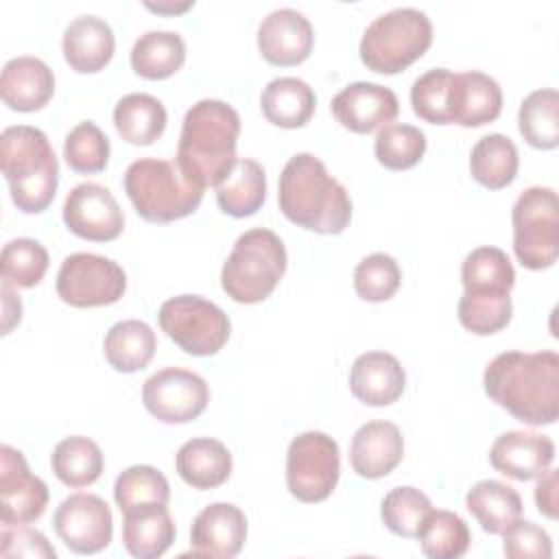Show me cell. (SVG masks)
Here are the masks:
<instances>
[{
	"label": "cell",
	"mask_w": 559,
	"mask_h": 559,
	"mask_svg": "<svg viewBox=\"0 0 559 559\" xmlns=\"http://www.w3.org/2000/svg\"><path fill=\"white\" fill-rule=\"evenodd\" d=\"M485 393L518 421L550 426L559 417V356L542 352H502L483 373Z\"/></svg>",
	"instance_id": "1"
},
{
	"label": "cell",
	"mask_w": 559,
	"mask_h": 559,
	"mask_svg": "<svg viewBox=\"0 0 559 559\" xmlns=\"http://www.w3.org/2000/svg\"><path fill=\"white\" fill-rule=\"evenodd\" d=\"M238 111L225 100L203 98L183 116L175 162L181 173L203 190L207 186L216 188L238 162Z\"/></svg>",
	"instance_id": "2"
},
{
	"label": "cell",
	"mask_w": 559,
	"mask_h": 559,
	"mask_svg": "<svg viewBox=\"0 0 559 559\" xmlns=\"http://www.w3.org/2000/svg\"><path fill=\"white\" fill-rule=\"evenodd\" d=\"M282 214L314 234H341L352 221V199L312 153L293 155L280 175Z\"/></svg>",
	"instance_id": "3"
},
{
	"label": "cell",
	"mask_w": 559,
	"mask_h": 559,
	"mask_svg": "<svg viewBox=\"0 0 559 559\" xmlns=\"http://www.w3.org/2000/svg\"><path fill=\"white\" fill-rule=\"evenodd\" d=\"M0 168L17 210L39 214L52 203L59 186V162L41 129L7 127L0 135Z\"/></svg>",
	"instance_id": "4"
},
{
	"label": "cell",
	"mask_w": 559,
	"mask_h": 559,
	"mask_svg": "<svg viewBox=\"0 0 559 559\" xmlns=\"http://www.w3.org/2000/svg\"><path fill=\"white\" fill-rule=\"evenodd\" d=\"M124 192L148 223H173L190 216L203 201V188L190 181L177 162L142 157L124 170Z\"/></svg>",
	"instance_id": "5"
},
{
	"label": "cell",
	"mask_w": 559,
	"mask_h": 559,
	"mask_svg": "<svg viewBox=\"0 0 559 559\" xmlns=\"http://www.w3.org/2000/svg\"><path fill=\"white\" fill-rule=\"evenodd\" d=\"M286 273V247L264 227L238 236L221 271V286L238 304L264 301Z\"/></svg>",
	"instance_id": "6"
},
{
	"label": "cell",
	"mask_w": 559,
	"mask_h": 559,
	"mask_svg": "<svg viewBox=\"0 0 559 559\" xmlns=\"http://www.w3.org/2000/svg\"><path fill=\"white\" fill-rule=\"evenodd\" d=\"M432 44L430 17L413 7L378 15L362 33L358 52L367 70L397 74L417 61Z\"/></svg>",
	"instance_id": "7"
},
{
	"label": "cell",
	"mask_w": 559,
	"mask_h": 559,
	"mask_svg": "<svg viewBox=\"0 0 559 559\" xmlns=\"http://www.w3.org/2000/svg\"><path fill=\"white\" fill-rule=\"evenodd\" d=\"M513 251L524 269H550L559 255V201L546 186L526 188L513 203Z\"/></svg>",
	"instance_id": "8"
},
{
	"label": "cell",
	"mask_w": 559,
	"mask_h": 559,
	"mask_svg": "<svg viewBox=\"0 0 559 559\" xmlns=\"http://www.w3.org/2000/svg\"><path fill=\"white\" fill-rule=\"evenodd\" d=\"M162 332L192 356L218 354L231 332L229 317L214 301L199 295L166 299L157 312Z\"/></svg>",
	"instance_id": "9"
},
{
	"label": "cell",
	"mask_w": 559,
	"mask_h": 559,
	"mask_svg": "<svg viewBox=\"0 0 559 559\" xmlns=\"http://www.w3.org/2000/svg\"><path fill=\"white\" fill-rule=\"evenodd\" d=\"M341 474L338 443L319 430L297 435L286 452V487L301 502L325 500Z\"/></svg>",
	"instance_id": "10"
},
{
	"label": "cell",
	"mask_w": 559,
	"mask_h": 559,
	"mask_svg": "<svg viewBox=\"0 0 559 559\" xmlns=\"http://www.w3.org/2000/svg\"><path fill=\"white\" fill-rule=\"evenodd\" d=\"M127 290L122 266L98 253H72L57 273V295L74 308L116 304Z\"/></svg>",
	"instance_id": "11"
},
{
	"label": "cell",
	"mask_w": 559,
	"mask_h": 559,
	"mask_svg": "<svg viewBox=\"0 0 559 559\" xmlns=\"http://www.w3.org/2000/svg\"><path fill=\"white\" fill-rule=\"evenodd\" d=\"M142 402L155 419L164 424H186L207 408L210 386L194 371L166 367L144 382Z\"/></svg>",
	"instance_id": "12"
},
{
	"label": "cell",
	"mask_w": 559,
	"mask_h": 559,
	"mask_svg": "<svg viewBox=\"0 0 559 559\" xmlns=\"http://www.w3.org/2000/svg\"><path fill=\"white\" fill-rule=\"evenodd\" d=\"M59 539L76 555L105 550L114 537V518L109 504L94 493H72L52 518Z\"/></svg>",
	"instance_id": "13"
},
{
	"label": "cell",
	"mask_w": 559,
	"mask_h": 559,
	"mask_svg": "<svg viewBox=\"0 0 559 559\" xmlns=\"http://www.w3.org/2000/svg\"><path fill=\"white\" fill-rule=\"evenodd\" d=\"M63 223L83 240L109 242L122 234L124 214L105 186L79 183L63 201Z\"/></svg>",
	"instance_id": "14"
},
{
	"label": "cell",
	"mask_w": 559,
	"mask_h": 559,
	"mask_svg": "<svg viewBox=\"0 0 559 559\" xmlns=\"http://www.w3.org/2000/svg\"><path fill=\"white\" fill-rule=\"evenodd\" d=\"M48 487L31 474L26 459L11 445L0 448V520L2 524H31L46 511Z\"/></svg>",
	"instance_id": "15"
},
{
	"label": "cell",
	"mask_w": 559,
	"mask_h": 559,
	"mask_svg": "<svg viewBox=\"0 0 559 559\" xmlns=\"http://www.w3.org/2000/svg\"><path fill=\"white\" fill-rule=\"evenodd\" d=\"M336 122L354 133H371L391 124L400 111L397 96L391 87L369 81H356L332 98Z\"/></svg>",
	"instance_id": "16"
},
{
	"label": "cell",
	"mask_w": 559,
	"mask_h": 559,
	"mask_svg": "<svg viewBox=\"0 0 559 559\" xmlns=\"http://www.w3.org/2000/svg\"><path fill=\"white\" fill-rule=\"evenodd\" d=\"M312 46V24L297 9H275L260 22L258 50L273 66H297L310 57Z\"/></svg>",
	"instance_id": "17"
},
{
	"label": "cell",
	"mask_w": 559,
	"mask_h": 559,
	"mask_svg": "<svg viewBox=\"0 0 559 559\" xmlns=\"http://www.w3.org/2000/svg\"><path fill=\"white\" fill-rule=\"evenodd\" d=\"M247 539V518L229 502H212L197 513L190 528L192 555L229 559L236 557Z\"/></svg>",
	"instance_id": "18"
},
{
	"label": "cell",
	"mask_w": 559,
	"mask_h": 559,
	"mask_svg": "<svg viewBox=\"0 0 559 559\" xmlns=\"http://www.w3.org/2000/svg\"><path fill=\"white\" fill-rule=\"evenodd\" d=\"M555 461V443L550 437L526 430L502 432L491 450L489 463L496 472L513 480H533Z\"/></svg>",
	"instance_id": "19"
},
{
	"label": "cell",
	"mask_w": 559,
	"mask_h": 559,
	"mask_svg": "<svg viewBox=\"0 0 559 559\" xmlns=\"http://www.w3.org/2000/svg\"><path fill=\"white\" fill-rule=\"evenodd\" d=\"M404 456V437L400 428L384 419L362 424L349 445V463L362 478L376 480L389 476Z\"/></svg>",
	"instance_id": "20"
},
{
	"label": "cell",
	"mask_w": 559,
	"mask_h": 559,
	"mask_svg": "<svg viewBox=\"0 0 559 559\" xmlns=\"http://www.w3.org/2000/svg\"><path fill=\"white\" fill-rule=\"evenodd\" d=\"M55 94V74L39 59L31 55L13 57L4 63L0 76L2 103L13 111H37L48 105Z\"/></svg>",
	"instance_id": "21"
},
{
	"label": "cell",
	"mask_w": 559,
	"mask_h": 559,
	"mask_svg": "<svg viewBox=\"0 0 559 559\" xmlns=\"http://www.w3.org/2000/svg\"><path fill=\"white\" fill-rule=\"evenodd\" d=\"M404 386V367L389 352H365L352 365L349 391L367 406H389L397 402Z\"/></svg>",
	"instance_id": "22"
},
{
	"label": "cell",
	"mask_w": 559,
	"mask_h": 559,
	"mask_svg": "<svg viewBox=\"0 0 559 559\" xmlns=\"http://www.w3.org/2000/svg\"><path fill=\"white\" fill-rule=\"evenodd\" d=\"M502 111V90L496 79L485 72H454L452 81V124L483 127L493 122Z\"/></svg>",
	"instance_id": "23"
},
{
	"label": "cell",
	"mask_w": 559,
	"mask_h": 559,
	"mask_svg": "<svg viewBox=\"0 0 559 559\" xmlns=\"http://www.w3.org/2000/svg\"><path fill=\"white\" fill-rule=\"evenodd\" d=\"M63 57L68 66L81 74H92L103 70L116 50V37L111 26L96 15L74 17L61 39Z\"/></svg>",
	"instance_id": "24"
},
{
	"label": "cell",
	"mask_w": 559,
	"mask_h": 559,
	"mask_svg": "<svg viewBox=\"0 0 559 559\" xmlns=\"http://www.w3.org/2000/svg\"><path fill=\"white\" fill-rule=\"evenodd\" d=\"M122 544L138 559H157L175 542V522L166 504H138L122 511Z\"/></svg>",
	"instance_id": "25"
},
{
	"label": "cell",
	"mask_w": 559,
	"mask_h": 559,
	"mask_svg": "<svg viewBox=\"0 0 559 559\" xmlns=\"http://www.w3.org/2000/svg\"><path fill=\"white\" fill-rule=\"evenodd\" d=\"M175 467L181 480L192 489H216L231 474V454L218 439L197 437L177 450Z\"/></svg>",
	"instance_id": "26"
},
{
	"label": "cell",
	"mask_w": 559,
	"mask_h": 559,
	"mask_svg": "<svg viewBox=\"0 0 559 559\" xmlns=\"http://www.w3.org/2000/svg\"><path fill=\"white\" fill-rule=\"evenodd\" d=\"M264 118L282 129H299L310 122L317 96L312 87L297 76H277L266 83L260 96Z\"/></svg>",
	"instance_id": "27"
},
{
	"label": "cell",
	"mask_w": 559,
	"mask_h": 559,
	"mask_svg": "<svg viewBox=\"0 0 559 559\" xmlns=\"http://www.w3.org/2000/svg\"><path fill=\"white\" fill-rule=\"evenodd\" d=\"M266 199V173L264 168L249 157H240L229 175L216 186L218 207L234 216L247 218L253 216Z\"/></svg>",
	"instance_id": "28"
},
{
	"label": "cell",
	"mask_w": 559,
	"mask_h": 559,
	"mask_svg": "<svg viewBox=\"0 0 559 559\" xmlns=\"http://www.w3.org/2000/svg\"><path fill=\"white\" fill-rule=\"evenodd\" d=\"M166 107L159 98L133 92L122 96L114 107V124L118 135L138 146L153 144L166 129Z\"/></svg>",
	"instance_id": "29"
},
{
	"label": "cell",
	"mask_w": 559,
	"mask_h": 559,
	"mask_svg": "<svg viewBox=\"0 0 559 559\" xmlns=\"http://www.w3.org/2000/svg\"><path fill=\"white\" fill-rule=\"evenodd\" d=\"M155 347L157 338L153 328L140 319L114 323L103 343L107 362L120 373H133L144 369L153 360Z\"/></svg>",
	"instance_id": "30"
},
{
	"label": "cell",
	"mask_w": 559,
	"mask_h": 559,
	"mask_svg": "<svg viewBox=\"0 0 559 559\" xmlns=\"http://www.w3.org/2000/svg\"><path fill=\"white\" fill-rule=\"evenodd\" d=\"M465 507L476 518L480 528L500 535L509 524L522 515L520 493L502 480H480L465 493Z\"/></svg>",
	"instance_id": "31"
},
{
	"label": "cell",
	"mask_w": 559,
	"mask_h": 559,
	"mask_svg": "<svg viewBox=\"0 0 559 559\" xmlns=\"http://www.w3.org/2000/svg\"><path fill=\"white\" fill-rule=\"evenodd\" d=\"M186 61V41L175 31H148L131 48V68L148 81L173 76Z\"/></svg>",
	"instance_id": "32"
},
{
	"label": "cell",
	"mask_w": 559,
	"mask_h": 559,
	"mask_svg": "<svg viewBox=\"0 0 559 559\" xmlns=\"http://www.w3.org/2000/svg\"><path fill=\"white\" fill-rule=\"evenodd\" d=\"M518 166H520L518 146L513 144L511 138L502 133L483 135L474 144L469 155L472 177L489 190L507 188L515 179Z\"/></svg>",
	"instance_id": "33"
},
{
	"label": "cell",
	"mask_w": 559,
	"mask_h": 559,
	"mask_svg": "<svg viewBox=\"0 0 559 559\" xmlns=\"http://www.w3.org/2000/svg\"><path fill=\"white\" fill-rule=\"evenodd\" d=\"M50 467L63 485L81 489L100 478L105 459L96 441L83 435H74L55 445L50 454Z\"/></svg>",
	"instance_id": "34"
},
{
	"label": "cell",
	"mask_w": 559,
	"mask_h": 559,
	"mask_svg": "<svg viewBox=\"0 0 559 559\" xmlns=\"http://www.w3.org/2000/svg\"><path fill=\"white\" fill-rule=\"evenodd\" d=\"M522 138L542 151L559 146V92L552 87L531 92L518 111Z\"/></svg>",
	"instance_id": "35"
},
{
	"label": "cell",
	"mask_w": 559,
	"mask_h": 559,
	"mask_svg": "<svg viewBox=\"0 0 559 559\" xmlns=\"http://www.w3.org/2000/svg\"><path fill=\"white\" fill-rule=\"evenodd\" d=\"M421 552L430 559H459L469 548V528L452 511L432 509L417 535Z\"/></svg>",
	"instance_id": "36"
},
{
	"label": "cell",
	"mask_w": 559,
	"mask_h": 559,
	"mask_svg": "<svg viewBox=\"0 0 559 559\" xmlns=\"http://www.w3.org/2000/svg\"><path fill=\"white\" fill-rule=\"evenodd\" d=\"M376 159L389 170H406L421 162L426 153V133L419 127L391 122L384 124L373 142Z\"/></svg>",
	"instance_id": "37"
},
{
	"label": "cell",
	"mask_w": 559,
	"mask_h": 559,
	"mask_svg": "<svg viewBox=\"0 0 559 559\" xmlns=\"http://www.w3.org/2000/svg\"><path fill=\"white\" fill-rule=\"evenodd\" d=\"M48 271V251L33 238H13L2 247L0 273L2 282L15 288L37 286Z\"/></svg>",
	"instance_id": "38"
},
{
	"label": "cell",
	"mask_w": 559,
	"mask_h": 559,
	"mask_svg": "<svg viewBox=\"0 0 559 559\" xmlns=\"http://www.w3.org/2000/svg\"><path fill=\"white\" fill-rule=\"evenodd\" d=\"M430 511L432 502L424 491L417 487H395L384 496L380 518L391 533L406 539H417Z\"/></svg>",
	"instance_id": "39"
},
{
	"label": "cell",
	"mask_w": 559,
	"mask_h": 559,
	"mask_svg": "<svg viewBox=\"0 0 559 559\" xmlns=\"http://www.w3.org/2000/svg\"><path fill=\"white\" fill-rule=\"evenodd\" d=\"M452 81L454 72L448 68H432L417 76L411 87V105L415 116L430 124H452Z\"/></svg>",
	"instance_id": "40"
},
{
	"label": "cell",
	"mask_w": 559,
	"mask_h": 559,
	"mask_svg": "<svg viewBox=\"0 0 559 559\" xmlns=\"http://www.w3.org/2000/svg\"><path fill=\"white\" fill-rule=\"evenodd\" d=\"M114 498L120 511L138 504H168L170 485L153 465H131L114 483Z\"/></svg>",
	"instance_id": "41"
},
{
	"label": "cell",
	"mask_w": 559,
	"mask_h": 559,
	"mask_svg": "<svg viewBox=\"0 0 559 559\" xmlns=\"http://www.w3.org/2000/svg\"><path fill=\"white\" fill-rule=\"evenodd\" d=\"M63 157L74 173H100L109 162V138L92 120L79 122L63 140Z\"/></svg>",
	"instance_id": "42"
},
{
	"label": "cell",
	"mask_w": 559,
	"mask_h": 559,
	"mask_svg": "<svg viewBox=\"0 0 559 559\" xmlns=\"http://www.w3.org/2000/svg\"><path fill=\"white\" fill-rule=\"evenodd\" d=\"M461 282L463 288H507L511 290L515 284V271L509 255L498 247H476L469 251L461 264Z\"/></svg>",
	"instance_id": "43"
},
{
	"label": "cell",
	"mask_w": 559,
	"mask_h": 559,
	"mask_svg": "<svg viewBox=\"0 0 559 559\" xmlns=\"http://www.w3.org/2000/svg\"><path fill=\"white\" fill-rule=\"evenodd\" d=\"M511 295H472L465 293L459 299V321L461 325L476 334V336H489L500 332L511 321Z\"/></svg>",
	"instance_id": "44"
},
{
	"label": "cell",
	"mask_w": 559,
	"mask_h": 559,
	"mask_svg": "<svg viewBox=\"0 0 559 559\" xmlns=\"http://www.w3.org/2000/svg\"><path fill=\"white\" fill-rule=\"evenodd\" d=\"M402 284V271L389 253H371L354 269V290L365 301H386Z\"/></svg>",
	"instance_id": "45"
},
{
	"label": "cell",
	"mask_w": 559,
	"mask_h": 559,
	"mask_svg": "<svg viewBox=\"0 0 559 559\" xmlns=\"http://www.w3.org/2000/svg\"><path fill=\"white\" fill-rule=\"evenodd\" d=\"M502 550L509 559H550V535L531 520H515L502 533Z\"/></svg>",
	"instance_id": "46"
},
{
	"label": "cell",
	"mask_w": 559,
	"mask_h": 559,
	"mask_svg": "<svg viewBox=\"0 0 559 559\" xmlns=\"http://www.w3.org/2000/svg\"><path fill=\"white\" fill-rule=\"evenodd\" d=\"M0 557L15 559H55L57 550L48 544L46 535L28 524H2L0 531Z\"/></svg>",
	"instance_id": "47"
},
{
	"label": "cell",
	"mask_w": 559,
	"mask_h": 559,
	"mask_svg": "<svg viewBox=\"0 0 559 559\" xmlns=\"http://www.w3.org/2000/svg\"><path fill=\"white\" fill-rule=\"evenodd\" d=\"M537 485H535V504L539 509L542 515H546L548 520H557V511H559V474L557 469H546L544 474L537 476Z\"/></svg>",
	"instance_id": "48"
},
{
	"label": "cell",
	"mask_w": 559,
	"mask_h": 559,
	"mask_svg": "<svg viewBox=\"0 0 559 559\" xmlns=\"http://www.w3.org/2000/svg\"><path fill=\"white\" fill-rule=\"evenodd\" d=\"M2 297H4V328H2V334H9L11 328L15 323H20V319H22V306H17L20 297L13 295L11 284H7V282H2Z\"/></svg>",
	"instance_id": "49"
},
{
	"label": "cell",
	"mask_w": 559,
	"mask_h": 559,
	"mask_svg": "<svg viewBox=\"0 0 559 559\" xmlns=\"http://www.w3.org/2000/svg\"><path fill=\"white\" fill-rule=\"evenodd\" d=\"M194 2H181V4H173V2H157V4H151L146 2V9L151 11H157V13H181L186 9H190Z\"/></svg>",
	"instance_id": "50"
}]
</instances>
